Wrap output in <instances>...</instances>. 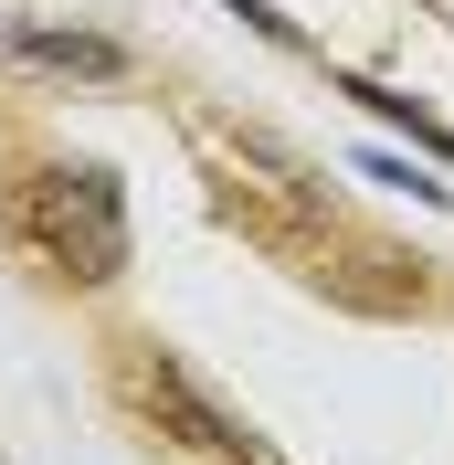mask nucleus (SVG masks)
<instances>
[{"label":"nucleus","instance_id":"5","mask_svg":"<svg viewBox=\"0 0 454 465\" xmlns=\"http://www.w3.org/2000/svg\"><path fill=\"white\" fill-rule=\"evenodd\" d=\"M360 180H380V191H412V202H444V180H412V159H360Z\"/></svg>","mask_w":454,"mask_h":465},{"label":"nucleus","instance_id":"4","mask_svg":"<svg viewBox=\"0 0 454 465\" xmlns=\"http://www.w3.org/2000/svg\"><path fill=\"white\" fill-rule=\"evenodd\" d=\"M339 95H360V106H380L391 127H412V148H433V159H454V127H444V116H423L412 95H391V85H360V74H339Z\"/></svg>","mask_w":454,"mask_h":465},{"label":"nucleus","instance_id":"1","mask_svg":"<svg viewBox=\"0 0 454 465\" xmlns=\"http://www.w3.org/2000/svg\"><path fill=\"white\" fill-rule=\"evenodd\" d=\"M11 243H22L54 286H106L127 264V191L95 159H32L11 180Z\"/></svg>","mask_w":454,"mask_h":465},{"label":"nucleus","instance_id":"3","mask_svg":"<svg viewBox=\"0 0 454 465\" xmlns=\"http://www.w3.org/2000/svg\"><path fill=\"white\" fill-rule=\"evenodd\" d=\"M11 64L22 74H54V85H116L127 74V43H106V32H11Z\"/></svg>","mask_w":454,"mask_h":465},{"label":"nucleus","instance_id":"2","mask_svg":"<svg viewBox=\"0 0 454 465\" xmlns=\"http://www.w3.org/2000/svg\"><path fill=\"white\" fill-rule=\"evenodd\" d=\"M116 402L138 412L148 444H170L180 465H275L254 423H243V412H222L159 339H116Z\"/></svg>","mask_w":454,"mask_h":465}]
</instances>
